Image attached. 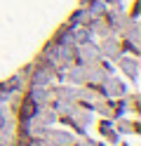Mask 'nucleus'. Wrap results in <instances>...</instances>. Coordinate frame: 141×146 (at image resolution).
I'll list each match as a JSON object with an SVG mask.
<instances>
[{
	"instance_id": "obj_1",
	"label": "nucleus",
	"mask_w": 141,
	"mask_h": 146,
	"mask_svg": "<svg viewBox=\"0 0 141 146\" xmlns=\"http://www.w3.org/2000/svg\"><path fill=\"white\" fill-rule=\"evenodd\" d=\"M78 59H80L82 64H97V61L101 59V50H99L94 42H80Z\"/></svg>"
},
{
	"instance_id": "obj_2",
	"label": "nucleus",
	"mask_w": 141,
	"mask_h": 146,
	"mask_svg": "<svg viewBox=\"0 0 141 146\" xmlns=\"http://www.w3.org/2000/svg\"><path fill=\"white\" fill-rule=\"evenodd\" d=\"M101 54H106V57H120V40H118V35H113V33H108V35H103V42H101Z\"/></svg>"
},
{
	"instance_id": "obj_3",
	"label": "nucleus",
	"mask_w": 141,
	"mask_h": 146,
	"mask_svg": "<svg viewBox=\"0 0 141 146\" xmlns=\"http://www.w3.org/2000/svg\"><path fill=\"white\" fill-rule=\"evenodd\" d=\"M56 45H64V47H75L78 45V40H75V31H73V26H64V29L56 33V38H54Z\"/></svg>"
},
{
	"instance_id": "obj_4",
	"label": "nucleus",
	"mask_w": 141,
	"mask_h": 146,
	"mask_svg": "<svg viewBox=\"0 0 141 146\" xmlns=\"http://www.w3.org/2000/svg\"><path fill=\"white\" fill-rule=\"evenodd\" d=\"M52 80V68L50 66H40L33 73V85H47Z\"/></svg>"
},
{
	"instance_id": "obj_5",
	"label": "nucleus",
	"mask_w": 141,
	"mask_h": 146,
	"mask_svg": "<svg viewBox=\"0 0 141 146\" xmlns=\"http://www.w3.org/2000/svg\"><path fill=\"white\" fill-rule=\"evenodd\" d=\"M89 21H92V14L87 12V7H85V10H78V12L71 17L68 24H71V26H87Z\"/></svg>"
},
{
	"instance_id": "obj_6",
	"label": "nucleus",
	"mask_w": 141,
	"mask_h": 146,
	"mask_svg": "<svg viewBox=\"0 0 141 146\" xmlns=\"http://www.w3.org/2000/svg\"><path fill=\"white\" fill-rule=\"evenodd\" d=\"M50 137H52V141H54L56 146H68V144L73 141V137L66 134V132H50Z\"/></svg>"
},
{
	"instance_id": "obj_7",
	"label": "nucleus",
	"mask_w": 141,
	"mask_h": 146,
	"mask_svg": "<svg viewBox=\"0 0 141 146\" xmlns=\"http://www.w3.org/2000/svg\"><path fill=\"white\" fill-rule=\"evenodd\" d=\"M85 3H87V0H85Z\"/></svg>"
}]
</instances>
